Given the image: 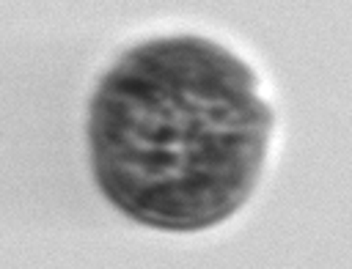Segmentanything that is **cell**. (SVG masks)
I'll list each match as a JSON object with an SVG mask.
<instances>
[{"label":"cell","mask_w":352,"mask_h":269,"mask_svg":"<svg viewBox=\"0 0 352 269\" xmlns=\"http://www.w3.org/2000/svg\"><path fill=\"white\" fill-rule=\"evenodd\" d=\"M201 44H151L102 85L94 118L96 170L107 195L151 225H209L253 181L267 107L245 66Z\"/></svg>","instance_id":"6da1fadb"}]
</instances>
